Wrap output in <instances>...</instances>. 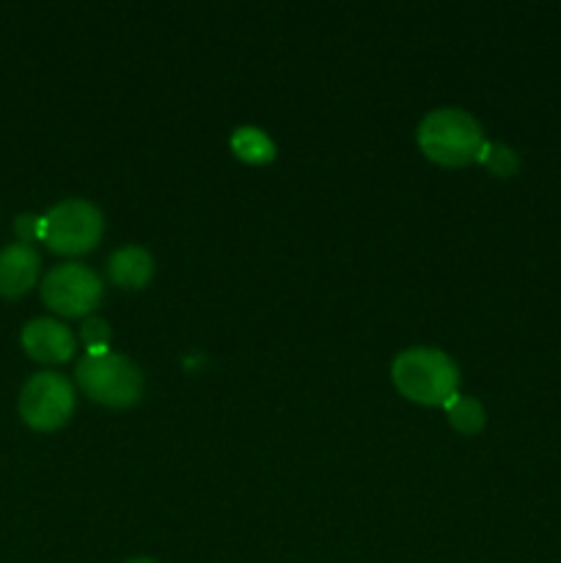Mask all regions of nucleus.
I'll list each match as a JSON object with an SVG mask.
<instances>
[{"label": "nucleus", "mask_w": 561, "mask_h": 563, "mask_svg": "<svg viewBox=\"0 0 561 563\" xmlns=\"http://www.w3.org/2000/svg\"><path fill=\"white\" fill-rule=\"evenodd\" d=\"M391 377L402 396L421 405H449L460 388L457 363L432 346H410L394 357Z\"/></svg>", "instance_id": "1"}, {"label": "nucleus", "mask_w": 561, "mask_h": 563, "mask_svg": "<svg viewBox=\"0 0 561 563\" xmlns=\"http://www.w3.org/2000/svg\"><path fill=\"white\" fill-rule=\"evenodd\" d=\"M418 146L440 165H465L484 146L482 124L462 108L429 110L418 124Z\"/></svg>", "instance_id": "2"}, {"label": "nucleus", "mask_w": 561, "mask_h": 563, "mask_svg": "<svg viewBox=\"0 0 561 563\" xmlns=\"http://www.w3.org/2000/svg\"><path fill=\"white\" fill-rule=\"evenodd\" d=\"M75 374L82 394L99 405L132 407L143 394L141 368L119 352H88Z\"/></svg>", "instance_id": "3"}, {"label": "nucleus", "mask_w": 561, "mask_h": 563, "mask_svg": "<svg viewBox=\"0 0 561 563\" xmlns=\"http://www.w3.org/2000/svg\"><path fill=\"white\" fill-rule=\"evenodd\" d=\"M102 212L91 201H82V198L55 203L47 214H42V240L55 253L75 256V253L91 251L102 240Z\"/></svg>", "instance_id": "4"}, {"label": "nucleus", "mask_w": 561, "mask_h": 563, "mask_svg": "<svg viewBox=\"0 0 561 563\" xmlns=\"http://www.w3.org/2000/svg\"><path fill=\"white\" fill-rule=\"evenodd\" d=\"M75 410V388L58 372H38L22 385L20 416L36 432H53L64 427Z\"/></svg>", "instance_id": "5"}, {"label": "nucleus", "mask_w": 561, "mask_h": 563, "mask_svg": "<svg viewBox=\"0 0 561 563\" xmlns=\"http://www.w3.org/2000/svg\"><path fill=\"white\" fill-rule=\"evenodd\" d=\"M42 300L61 317H82L102 300V278L86 264H58L44 275Z\"/></svg>", "instance_id": "6"}, {"label": "nucleus", "mask_w": 561, "mask_h": 563, "mask_svg": "<svg viewBox=\"0 0 561 563\" xmlns=\"http://www.w3.org/2000/svg\"><path fill=\"white\" fill-rule=\"evenodd\" d=\"M22 350L38 363H64L75 355V335L58 319L38 317L22 328Z\"/></svg>", "instance_id": "7"}, {"label": "nucleus", "mask_w": 561, "mask_h": 563, "mask_svg": "<svg viewBox=\"0 0 561 563\" xmlns=\"http://www.w3.org/2000/svg\"><path fill=\"white\" fill-rule=\"evenodd\" d=\"M38 253L25 242H11L0 251V297H22L38 278Z\"/></svg>", "instance_id": "8"}, {"label": "nucleus", "mask_w": 561, "mask_h": 563, "mask_svg": "<svg viewBox=\"0 0 561 563\" xmlns=\"http://www.w3.org/2000/svg\"><path fill=\"white\" fill-rule=\"evenodd\" d=\"M154 275V258L146 247L124 245L108 258V278L121 289H141Z\"/></svg>", "instance_id": "9"}, {"label": "nucleus", "mask_w": 561, "mask_h": 563, "mask_svg": "<svg viewBox=\"0 0 561 563\" xmlns=\"http://www.w3.org/2000/svg\"><path fill=\"white\" fill-rule=\"evenodd\" d=\"M231 148L248 163H270L275 157L273 137L258 126H240L231 132Z\"/></svg>", "instance_id": "10"}, {"label": "nucleus", "mask_w": 561, "mask_h": 563, "mask_svg": "<svg viewBox=\"0 0 561 563\" xmlns=\"http://www.w3.org/2000/svg\"><path fill=\"white\" fill-rule=\"evenodd\" d=\"M446 410H449L451 427L460 429L462 434H473L484 427V407L479 405L476 399H471V396L457 394L454 399L446 405Z\"/></svg>", "instance_id": "11"}, {"label": "nucleus", "mask_w": 561, "mask_h": 563, "mask_svg": "<svg viewBox=\"0 0 561 563\" xmlns=\"http://www.w3.org/2000/svg\"><path fill=\"white\" fill-rule=\"evenodd\" d=\"M476 159L487 165V168L498 176H512L517 170V154L512 152L509 146H504V143L484 141L482 152H479Z\"/></svg>", "instance_id": "12"}, {"label": "nucleus", "mask_w": 561, "mask_h": 563, "mask_svg": "<svg viewBox=\"0 0 561 563\" xmlns=\"http://www.w3.org/2000/svg\"><path fill=\"white\" fill-rule=\"evenodd\" d=\"M82 344L88 346V352H108V339H110V328L105 319H86L80 328Z\"/></svg>", "instance_id": "13"}, {"label": "nucleus", "mask_w": 561, "mask_h": 563, "mask_svg": "<svg viewBox=\"0 0 561 563\" xmlns=\"http://www.w3.org/2000/svg\"><path fill=\"white\" fill-rule=\"evenodd\" d=\"M16 234L22 236L25 245L33 240V236L42 240V218H36V214H22V218L16 220Z\"/></svg>", "instance_id": "14"}, {"label": "nucleus", "mask_w": 561, "mask_h": 563, "mask_svg": "<svg viewBox=\"0 0 561 563\" xmlns=\"http://www.w3.org/2000/svg\"><path fill=\"white\" fill-rule=\"evenodd\" d=\"M127 563H157V561H152V559H132V561H127Z\"/></svg>", "instance_id": "15"}]
</instances>
